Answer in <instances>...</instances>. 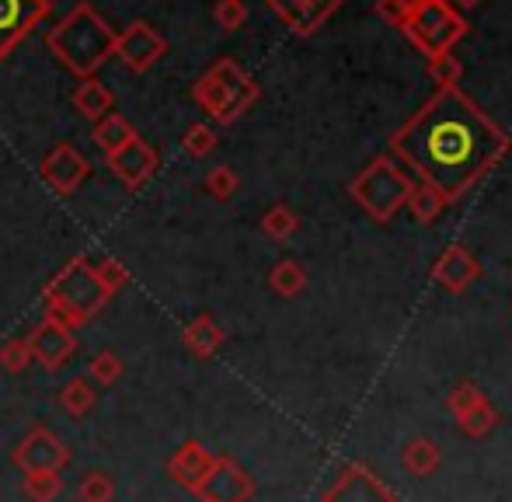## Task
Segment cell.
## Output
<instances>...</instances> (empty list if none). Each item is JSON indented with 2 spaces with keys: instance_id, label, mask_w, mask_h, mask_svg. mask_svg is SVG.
<instances>
[{
  "instance_id": "1f68e13d",
  "label": "cell",
  "mask_w": 512,
  "mask_h": 502,
  "mask_svg": "<svg viewBox=\"0 0 512 502\" xmlns=\"http://www.w3.org/2000/svg\"><path fill=\"white\" fill-rule=\"evenodd\" d=\"M213 18L223 32H237V28L248 21V7H244V0H216Z\"/></svg>"
},
{
  "instance_id": "8fae6325",
  "label": "cell",
  "mask_w": 512,
  "mask_h": 502,
  "mask_svg": "<svg viewBox=\"0 0 512 502\" xmlns=\"http://www.w3.org/2000/svg\"><path fill=\"white\" fill-rule=\"evenodd\" d=\"M196 496L199 502H248L255 496V482L234 457H213V468H209Z\"/></svg>"
},
{
  "instance_id": "4dcf8cb0",
  "label": "cell",
  "mask_w": 512,
  "mask_h": 502,
  "mask_svg": "<svg viewBox=\"0 0 512 502\" xmlns=\"http://www.w3.org/2000/svg\"><path fill=\"white\" fill-rule=\"evenodd\" d=\"M0 367L7 370V374H21V370L32 367V349H28L25 339H11L0 346Z\"/></svg>"
},
{
  "instance_id": "3957f363",
  "label": "cell",
  "mask_w": 512,
  "mask_h": 502,
  "mask_svg": "<svg viewBox=\"0 0 512 502\" xmlns=\"http://www.w3.org/2000/svg\"><path fill=\"white\" fill-rule=\"evenodd\" d=\"M108 304V293L98 279L95 265L84 255H74L42 290V307H46V318L56 325L77 332L81 325H88L98 311Z\"/></svg>"
},
{
  "instance_id": "ffe728a7",
  "label": "cell",
  "mask_w": 512,
  "mask_h": 502,
  "mask_svg": "<svg viewBox=\"0 0 512 502\" xmlns=\"http://www.w3.org/2000/svg\"><path fill=\"white\" fill-rule=\"evenodd\" d=\"M91 140L98 143V150L108 157L115 154V150H122L129 140H136V129L129 119H122L119 112H108L105 119H98L95 123V133H91Z\"/></svg>"
},
{
  "instance_id": "484cf974",
  "label": "cell",
  "mask_w": 512,
  "mask_h": 502,
  "mask_svg": "<svg viewBox=\"0 0 512 502\" xmlns=\"http://www.w3.org/2000/svg\"><path fill=\"white\" fill-rule=\"evenodd\" d=\"M405 468L418 478L432 475L439 468V450L429 440H411L405 447Z\"/></svg>"
},
{
  "instance_id": "30bf717a",
  "label": "cell",
  "mask_w": 512,
  "mask_h": 502,
  "mask_svg": "<svg viewBox=\"0 0 512 502\" xmlns=\"http://www.w3.org/2000/svg\"><path fill=\"white\" fill-rule=\"evenodd\" d=\"M88 175H91V161L74 147V143H56V147L39 161V178L56 192V196L77 192Z\"/></svg>"
},
{
  "instance_id": "74e56055",
  "label": "cell",
  "mask_w": 512,
  "mask_h": 502,
  "mask_svg": "<svg viewBox=\"0 0 512 502\" xmlns=\"http://www.w3.org/2000/svg\"><path fill=\"white\" fill-rule=\"evenodd\" d=\"M453 7H457V11H471V7H478L481 0H450Z\"/></svg>"
},
{
  "instance_id": "d6986e66",
  "label": "cell",
  "mask_w": 512,
  "mask_h": 502,
  "mask_svg": "<svg viewBox=\"0 0 512 502\" xmlns=\"http://www.w3.org/2000/svg\"><path fill=\"white\" fill-rule=\"evenodd\" d=\"M112 105H115L112 91H108L105 84L98 81V77H88V81L77 84V91H74V109L81 112L84 119L98 123V119H105L108 112H112Z\"/></svg>"
},
{
  "instance_id": "4fadbf2b",
  "label": "cell",
  "mask_w": 512,
  "mask_h": 502,
  "mask_svg": "<svg viewBox=\"0 0 512 502\" xmlns=\"http://www.w3.org/2000/svg\"><path fill=\"white\" fill-rule=\"evenodd\" d=\"M108 168H112V175L119 178L126 189H143V185L150 182V178L157 175V168H161V157H157V150L150 147L147 140H129L122 150H115V154L105 157Z\"/></svg>"
},
{
  "instance_id": "cb8c5ba5",
  "label": "cell",
  "mask_w": 512,
  "mask_h": 502,
  "mask_svg": "<svg viewBox=\"0 0 512 502\" xmlns=\"http://www.w3.org/2000/svg\"><path fill=\"white\" fill-rule=\"evenodd\" d=\"M408 206H411V213H415V220L418 224H429V220H436L439 213H443V206H446V199L439 196L432 185H411V196H408Z\"/></svg>"
},
{
  "instance_id": "7c38bea8",
  "label": "cell",
  "mask_w": 512,
  "mask_h": 502,
  "mask_svg": "<svg viewBox=\"0 0 512 502\" xmlns=\"http://www.w3.org/2000/svg\"><path fill=\"white\" fill-rule=\"evenodd\" d=\"M25 342H28V349H32V360L39 363L42 370H49V374L67 367V360L77 353V335L49 318H42L39 325L25 335Z\"/></svg>"
},
{
  "instance_id": "5bb4252c",
  "label": "cell",
  "mask_w": 512,
  "mask_h": 502,
  "mask_svg": "<svg viewBox=\"0 0 512 502\" xmlns=\"http://www.w3.org/2000/svg\"><path fill=\"white\" fill-rule=\"evenodd\" d=\"M265 4L293 35H314L342 7V0H265Z\"/></svg>"
},
{
  "instance_id": "7402d4cb",
  "label": "cell",
  "mask_w": 512,
  "mask_h": 502,
  "mask_svg": "<svg viewBox=\"0 0 512 502\" xmlns=\"http://www.w3.org/2000/svg\"><path fill=\"white\" fill-rule=\"evenodd\" d=\"M269 286L279 293V297H297V293H304V286H307L304 265L293 262V258H283V262L269 272Z\"/></svg>"
},
{
  "instance_id": "f546056e",
  "label": "cell",
  "mask_w": 512,
  "mask_h": 502,
  "mask_svg": "<svg viewBox=\"0 0 512 502\" xmlns=\"http://www.w3.org/2000/svg\"><path fill=\"white\" fill-rule=\"evenodd\" d=\"M182 147H185V154H189V157L213 154V147H216V129L206 126V123L189 126V129H185V136H182Z\"/></svg>"
},
{
  "instance_id": "d6a6232c",
  "label": "cell",
  "mask_w": 512,
  "mask_h": 502,
  "mask_svg": "<svg viewBox=\"0 0 512 502\" xmlns=\"http://www.w3.org/2000/svg\"><path fill=\"white\" fill-rule=\"evenodd\" d=\"M95 272H98V279H102L108 297H115V293L129 283V269L119 262V258H102V262L95 265Z\"/></svg>"
},
{
  "instance_id": "6da1fadb",
  "label": "cell",
  "mask_w": 512,
  "mask_h": 502,
  "mask_svg": "<svg viewBox=\"0 0 512 502\" xmlns=\"http://www.w3.org/2000/svg\"><path fill=\"white\" fill-rule=\"evenodd\" d=\"M391 147L422 175L425 185L453 203L506 154L509 136L464 91L453 88L436 91L422 112L391 136Z\"/></svg>"
},
{
  "instance_id": "d4e9b609",
  "label": "cell",
  "mask_w": 512,
  "mask_h": 502,
  "mask_svg": "<svg viewBox=\"0 0 512 502\" xmlns=\"http://www.w3.org/2000/svg\"><path fill=\"white\" fill-rule=\"evenodd\" d=\"M262 231L269 234L272 241H286V238H293V234L300 231V217L290 210V206L279 203L262 217Z\"/></svg>"
},
{
  "instance_id": "e0dca14e",
  "label": "cell",
  "mask_w": 512,
  "mask_h": 502,
  "mask_svg": "<svg viewBox=\"0 0 512 502\" xmlns=\"http://www.w3.org/2000/svg\"><path fill=\"white\" fill-rule=\"evenodd\" d=\"M478 272H481L478 258H474L467 248H460V245L446 248L443 258L432 265V279H436V283H443L446 290H453V293H460L464 286H471L474 279H478Z\"/></svg>"
},
{
  "instance_id": "8992f818",
  "label": "cell",
  "mask_w": 512,
  "mask_h": 502,
  "mask_svg": "<svg viewBox=\"0 0 512 502\" xmlns=\"http://www.w3.org/2000/svg\"><path fill=\"white\" fill-rule=\"evenodd\" d=\"M349 192L370 217H377L380 224H384V220H391L394 213L408 203L411 178L391 161V157H377V161H370V168L349 185Z\"/></svg>"
},
{
  "instance_id": "9c48e42d",
  "label": "cell",
  "mask_w": 512,
  "mask_h": 502,
  "mask_svg": "<svg viewBox=\"0 0 512 502\" xmlns=\"http://www.w3.org/2000/svg\"><path fill=\"white\" fill-rule=\"evenodd\" d=\"M53 14V0H0V60Z\"/></svg>"
},
{
  "instance_id": "2e32d148",
  "label": "cell",
  "mask_w": 512,
  "mask_h": 502,
  "mask_svg": "<svg viewBox=\"0 0 512 502\" xmlns=\"http://www.w3.org/2000/svg\"><path fill=\"white\" fill-rule=\"evenodd\" d=\"M324 502H394V492L373 482L366 468H349L335 485L328 489Z\"/></svg>"
},
{
  "instance_id": "83f0119b",
  "label": "cell",
  "mask_w": 512,
  "mask_h": 502,
  "mask_svg": "<svg viewBox=\"0 0 512 502\" xmlns=\"http://www.w3.org/2000/svg\"><path fill=\"white\" fill-rule=\"evenodd\" d=\"M115 496V482L105 471H88L77 485V499L81 502H112Z\"/></svg>"
},
{
  "instance_id": "52a82bcc",
  "label": "cell",
  "mask_w": 512,
  "mask_h": 502,
  "mask_svg": "<svg viewBox=\"0 0 512 502\" xmlns=\"http://www.w3.org/2000/svg\"><path fill=\"white\" fill-rule=\"evenodd\" d=\"M14 468L32 475V471H63L70 464V447L46 426H35L25 433V440L11 454Z\"/></svg>"
},
{
  "instance_id": "7a4b0ae2",
  "label": "cell",
  "mask_w": 512,
  "mask_h": 502,
  "mask_svg": "<svg viewBox=\"0 0 512 502\" xmlns=\"http://www.w3.org/2000/svg\"><path fill=\"white\" fill-rule=\"evenodd\" d=\"M46 46L70 74L88 81L105 67L108 56H115V28L88 0H81V4L70 7L67 18H60V25L49 28Z\"/></svg>"
},
{
  "instance_id": "9a60e30c",
  "label": "cell",
  "mask_w": 512,
  "mask_h": 502,
  "mask_svg": "<svg viewBox=\"0 0 512 502\" xmlns=\"http://www.w3.org/2000/svg\"><path fill=\"white\" fill-rule=\"evenodd\" d=\"M209 468H213V454H209L199 440L182 443L178 454L168 461V475L189 492H199V485H203V478L209 475Z\"/></svg>"
},
{
  "instance_id": "8d00e7d4",
  "label": "cell",
  "mask_w": 512,
  "mask_h": 502,
  "mask_svg": "<svg viewBox=\"0 0 512 502\" xmlns=\"http://www.w3.org/2000/svg\"><path fill=\"white\" fill-rule=\"evenodd\" d=\"M373 7H377V14H380V18H384V21H391L394 28H401V25H405V21H408V11H411V4H408V0H377V4H373Z\"/></svg>"
},
{
  "instance_id": "f1b7e54d",
  "label": "cell",
  "mask_w": 512,
  "mask_h": 502,
  "mask_svg": "<svg viewBox=\"0 0 512 502\" xmlns=\"http://www.w3.org/2000/svg\"><path fill=\"white\" fill-rule=\"evenodd\" d=\"M237 189H241V178H237V171L227 168V164H220V168H213L206 175V192L213 199H220V203H227Z\"/></svg>"
},
{
  "instance_id": "d590c367",
  "label": "cell",
  "mask_w": 512,
  "mask_h": 502,
  "mask_svg": "<svg viewBox=\"0 0 512 502\" xmlns=\"http://www.w3.org/2000/svg\"><path fill=\"white\" fill-rule=\"evenodd\" d=\"M481 391L474 384H460L457 391L450 394V408H453V415H457V419H464L467 412H471L474 405H481Z\"/></svg>"
},
{
  "instance_id": "f35d334b",
  "label": "cell",
  "mask_w": 512,
  "mask_h": 502,
  "mask_svg": "<svg viewBox=\"0 0 512 502\" xmlns=\"http://www.w3.org/2000/svg\"><path fill=\"white\" fill-rule=\"evenodd\" d=\"M408 4H415V0H408Z\"/></svg>"
},
{
  "instance_id": "5b68a950",
  "label": "cell",
  "mask_w": 512,
  "mask_h": 502,
  "mask_svg": "<svg viewBox=\"0 0 512 502\" xmlns=\"http://www.w3.org/2000/svg\"><path fill=\"white\" fill-rule=\"evenodd\" d=\"M401 32L422 56H439L464 39L467 21L450 0H415Z\"/></svg>"
},
{
  "instance_id": "4316f807",
  "label": "cell",
  "mask_w": 512,
  "mask_h": 502,
  "mask_svg": "<svg viewBox=\"0 0 512 502\" xmlns=\"http://www.w3.org/2000/svg\"><path fill=\"white\" fill-rule=\"evenodd\" d=\"M429 77L436 81L439 91H453L464 77V67L453 53H439V56H429Z\"/></svg>"
},
{
  "instance_id": "44dd1931",
  "label": "cell",
  "mask_w": 512,
  "mask_h": 502,
  "mask_svg": "<svg viewBox=\"0 0 512 502\" xmlns=\"http://www.w3.org/2000/svg\"><path fill=\"white\" fill-rule=\"evenodd\" d=\"M98 405V391L88 384V377H70L60 391V408L74 419H84Z\"/></svg>"
},
{
  "instance_id": "277c9868",
  "label": "cell",
  "mask_w": 512,
  "mask_h": 502,
  "mask_svg": "<svg viewBox=\"0 0 512 502\" xmlns=\"http://www.w3.org/2000/svg\"><path fill=\"white\" fill-rule=\"evenodd\" d=\"M258 95H262L258 84L251 81V77L244 74L234 60H227V56L216 60L213 67H209L206 74L192 84V98H196V105L220 126L237 123V119H241L244 112L258 102Z\"/></svg>"
},
{
  "instance_id": "ac0fdd59",
  "label": "cell",
  "mask_w": 512,
  "mask_h": 502,
  "mask_svg": "<svg viewBox=\"0 0 512 502\" xmlns=\"http://www.w3.org/2000/svg\"><path fill=\"white\" fill-rule=\"evenodd\" d=\"M182 342H185V349H189L192 356L209 360V356L223 346V328L216 325L209 314H199V318H192L189 325L182 328Z\"/></svg>"
},
{
  "instance_id": "836d02e7",
  "label": "cell",
  "mask_w": 512,
  "mask_h": 502,
  "mask_svg": "<svg viewBox=\"0 0 512 502\" xmlns=\"http://www.w3.org/2000/svg\"><path fill=\"white\" fill-rule=\"evenodd\" d=\"M88 374L95 377V384L112 387L115 380L122 377V360H119L115 353H108V349H105V353H98L95 360L88 363Z\"/></svg>"
},
{
  "instance_id": "603a6c76",
  "label": "cell",
  "mask_w": 512,
  "mask_h": 502,
  "mask_svg": "<svg viewBox=\"0 0 512 502\" xmlns=\"http://www.w3.org/2000/svg\"><path fill=\"white\" fill-rule=\"evenodd\" d=\"M63 492V478L60 471H32L21 482V496L28 502H53Z\"/></svg>"
},
{
  "instance_id": "e575fe53",
  "label": "cell",
  "mask_w": 512,
  "mask_h": 502,
  "mask_svg": "<svg viewBox=\"0 0 512 502\" xmlns=\"http://www.w3.org/2000/svg\"><path fill=\"white\" fill-rule=\"evenodd\" d=\"M460 426L467 429L471 436H481V433H488V429L495 426V408L488 405V401H481V405H474L471 412L460 419Z\"/></svg>"
},
{
  "instance_id": "ba28073f",
  "label": "cell",
  "mask_w": 512,
  "mask_h": 502,
  "mask_svg": "<svg viewBox=\"0 0 512 502\" xmlns=\"http://www.w3.org/2000/svg\"><path fill=\"white\" fill-rule=\"evenodd\" d=\"M164 53H168V39H164L154 25H147V21H133V25H126L122 32H115V56H119L133 74H143V70H150L154 63H161Z\"/></svg>"
}]
</instances>
